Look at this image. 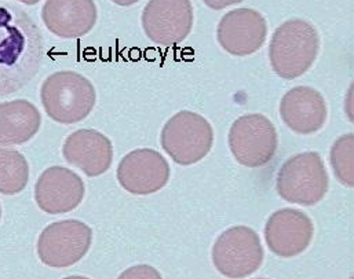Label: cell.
Segmentation results:
<instances>
[{
	"label": "cell",
	"instance_id": "d6986e66",
	"mask_svg": "<svg viewBox=\"0 0 354 279\" xmlns=\"http://www.w3.org/2000/svg\"><path fill=\"white\" fill-rule=\"evenodd\" d=\"M354 135L345 134L334 142L330 151V162L337 180L348 189L354 187Z\"/></svg>",
	"mask_w": 354,
	"mask_h": 279
},
{
	"label": "cell",
	"instance_id": "e0dca14e",
	"mask_svg": "<svg viewBox=\"0 0 354 279\" xmlns=\"http://www.w3.org/2000/svg\"><path fill=\"white\" fill-rule=\"evenodd\" d=\"M37 108L25 99L0 102V144H22L40 130Z\"/></svg>",
	"mask_w": 354,
	"mask_h": 279
},
{
	"label": "cell",
	"instance_id": "5b68a950",
	"mask_svg": "<svg viewBox=\"0 0 354 279\" xmlns=\"http://www.w3.org/2000/svg\"><path fill=\"white\" fill-rule=\"evenodd\" d=\"M265 252L259 235L247 226L223 231L212 247V263L225 278H248L263 264Z\"/></svg>",
	"mask_w": 354,
	"mask_h": 279
},
{
	"label": "cell",
	"instance_id": "5bb4252c",
	"mask_svg": "<svg viewBox=\"0 0 354 279\" xmlns=\"http://www.w3.org/2000/svg\"><path fill=\"white\" fill-rule=\"evenodd\" d=\"M280 117L292 133L312 135L319 133L327 123V102L312 87H294L280 101Z\"/></svg>",
	"mask_w": 354,
	"mask_h": 279
},
{
	"label": "cell",
	"instance_id": "3957f363",
	"mask_svg": "<svg viewBox=\"0 0 354 279\" xmlns=\"http://www.w3.org/2000/svg\"><path fill=\"white\" fill-rule=\"evenodd\" d=\"M40 99L46 115L59 124H76L88 117L97 101L93 83L83 75L61 70L41 84Z\"/></svg>",
	"mask_w": 354,
	"mask_h": 279
},
{
	"label": "cell",
	"instance_id": "8992f818",
	"mask_svg": "<svg viewBox=\"0 0 354 279\" xmlns=\"http://www.w3.org/2000/svg\"><path fill=\"white\" fill-rule=\"evenodd\" d=\"M160 144L176 164L189 166L208 155L214 144V130L203 116L182 110L165 124Z\"/></svg>",
	"mask_w": 354,
	"mask_h": 279
},
{
	"label": "cell",
	"instance_id": "52a82bcc",
	"mask_svg": "<svg viewBox=\"0 0 354 279\" xmlns=\"http://www.w3.org/2000/svg\"><path fill=\"white\" fill-rule=\"evenodd\" d=\"M227 143L240 165L259 168L274 157L279 138L273 123L266 116L252 113L239 117L232 124Z\"/></svg>",
	"mask_w": 354,
	"mask_h": 279
},
{
	"label": "cell",
	"instance_id": "7402d4cb",
	"mask_svg": "<svg viewBox=\"0 0 354 279\" xmlns=\"http://www.w3.org/2000/svg\"><path fill=\"white\" fill-rule=\"evenodd\" d=\"M112 3L118 4V6H122V7H129V6H133L141 0H111Z\"/></svg>",
	"mask_w": 354,
	"mask_h": 279
},
{
	"label": "cell",
	"instance_id": "7c38bea8",
	"mask_svg": "<svg viewBox=\"0 0 354 279\" xmlns=\"http://www.w3.org/2000/svg\"><path fill=\"white\" fill-rule=\"evenodd\" d=\"M312 219L298 209L276 211L266 222L265 241L269 251L283 259L302 255L312 244Z\"/></svg>",
	"mask_w": 354,
	"mask_h": 279
},
{
	"label": "cell",
	"instance_id": "8fae6325",
	"mask_svg": "<svg viewBox=\"0 0 354 279\" xmlns=\"http://www.w3.org/2000/svg\"><path fill=\"white\" fill-rule=\"evenodd\" d=\"M268 23L252 8H236L226 12L216 26L218 44L233 57L255 54L266 41Z\"/></svg>",
	"mask_w": 354,
	"mask_h": 279
},
{
	"label": "cell",
	"instance_id": "603a6c76",
	"mask_svg": "<svg viewBox=\"0 0 354 279\" xmlns=\"http://www.w3.org/2000/svg\"><path fill=\"white\" fill-rule=\"evenodd\" d=\"M17 1H21V3H24L26 6H33V4H37L40 0H17Z\"/></svg>",
	"mask_w": 354,
	"mask_h": 279
},
{
	"label": "cell",
	"instance_id": "9c48e42d",
	"mask_svg": "<svg viewBox=\"0 0 354 279\" xmlns=\"http://www.w3.org/2000/svg\"><path fill=\"white\" fill-rule=\"evenodd\" d=\"M193 19L190 0H149L141 17L148 39L166 47L182 43L190 35Z\"/></svg>",
	"mask_w": 354,
	"mask_h": 279
},
{
	"label": "cell",
	"instance_id": "ac0fdd59",
	"mask_svg": "<svg viewBox=\"0 0 354 279\" xmlns=\"http://www.w3.org/2000/svg\"><path fill=\"white\" fill-rule=\"evenodd\" d=\"M29 180L26 158L17 150L0 146V193L14 195L21 193Z\"/></svg>",
	"mask_w": 354,
	"mask_h": 279
},
{
	"label": "cell",
	"instance_id": "ffe728a7",
	"mask_svg": "<svg viewBox=\"0 0 354 279\" xmlns=\"http://www.w3.org/2000/svg\"><path fill=\"white\" fill-rule=\"evenodd\" d=\"M120 278H162V276L149 266H137L127 270L120 276Z\"/></svg>",
	"mask_w": 354,
	"mask_h": 279
},
{
	"label": "cell",
	"instance_id": "ba28073f",
	"mask_svg": "<svg viewBox=\"0 0 354 279\" xmlns=\"http://www.w3.org/2000/svg\"><path fill=\"white\" fill-rule=\"evenodd\" d=\"M93 230L79 220H62L47 226L37 241V255L43 264L66 269L80 262L90 251Z\"/></svg>",
	"mask_w": 354,
	"mask_h": 279
},
{
	"label": "cell",
	"instance_id": "277c9868",
	"mask_svg": "<svg viewBox=\"0 0 354 279\" xmlns=\"http://www.w3.org/2000/svg\"><path fill=\"white\" fill-rule=\"evenodd\" d=\"M330 175L323 157L316 151H305L290 157L280 168L276 179L279 197L290 204L313 206L327 195Z\"/></svg>",
	"mask_w": 354,
	"mask_h": 279
},
{
	"label": "cell",
	"instance_id": "4fadbf2b",
	"mask_svg": "<svg viewBox=\"0 0 354 279\" xmlns=\"http://www.w3.org/2000/svg\"><path fill=\"white\" fill-rule=\"evenodd\" d=\"M84 183L73 171L64 166H50L37 179L35 200L48 215H62L76 209L84 198Z\"/></svg>",
	"mask_w": 354,
	"mask_h": 279
},
{
	"label": "cell",
	"instance_id": "6da1fadb",
	"mask_svg": "<svg viewBox=\"0 0 354 279\" xmlns=\"http://www.w3.org/2000/svg\"><path fill=\"white\" fill-rule=\"evenodd\" d=\"M43 36L21 7L0 3V98L22 90L39 72Z\"/></svg>",
	"mask_w": 354,
	"mask_h": 279
},
{
	"label": "cell",
	"instance_id": "cb8c5ba5",
	"mask_svg": "<svg viewBox=\"0 0 354 279\" xmlns=\"http://www.w3.org/2000/svg\"><path fill=\"white\" fill-rule=\"evenodd\" d=\"M0 219H1V206H0Z\"/></svg>",
	"mask_w": 354,
	"mask_h": 279
},
{
	"label": "cell",
	"instance_id": "2e32d148",
	"mask_svg": "<svg viewBox=\"0 0 354 279\" xmlns=\"http://www.w3.org/2000/svg\"><path fill=\"white\" fill-rule=\"evenodd\" d=\"M62 155L68 164L79 168L86 176L97 177L111 168L113 146L100 131L77 130L65 140Z\"/></svg>",
	"mask_w": 354,
	"mask_h": 279
},
{
	"label": "cell",
	"instance_id": "7a4b0ae2",
	"mask_svg": "<svg viewBox=\"0 0 354 279\" xmlns=\"http://www.w3.org/2000/svg\"><path fill=\"white\" fill-rule=\"evenodd\" d=\"M320 52V35L315 25L301 18L281 23L272 35L269 59L273 72L284 80H295L313 66Z\"/></svg>",
	"mask_w": 354,
	"mask_h": 279
},
{
	"label": "cell",
	"instance_id": "9a60e30c",
	"mask_svg": "<svg viewBox=\"0 0 354 279\" xmlns=\"http://www.w3.org/2000/svg\"><path fill=\"white\" fill-rule=\"evenodd\" d=\"M41 19L57 37L79 39L95 26L98 8L94 0H46Z\"/></svg>",
	"mask_w": 354,
	"mask_h": 279
},
{
	"label": "cell",
	"instance_id": "30bf717a",
	"mask_svg": "<svg viewBox=\"0 0 354 279\" xmlns=\"http://www.w3.org/2000/svg\"><path fill=\"white\" fill-rule=\"evenodd\" d=\"M167 160L153 148L130 151L119 162L116 176L119 184L134 195H148L160 191L170 180Z\"/></svg>",
	"mask_w": 354,
	"mask_h": 279
},
{
	"label": "cell",
	"instance_id": "44dd1931",
	"mask_svg": "<svg viewBox=\"0 0 354 279\" xmlns=\"http://www.w3.org/2000/svg\"><path fill=\"white\" fill-rule=\"evenodd\" d=\"M241 1H244V0H203V3L211 10H223L230 6L239 4Z\"/></svg>",
	"mask_w": 354,
	"mask_h": 279
}]
</instances>
